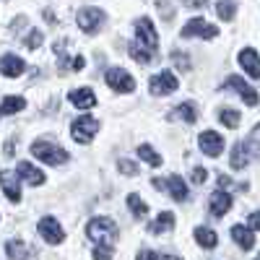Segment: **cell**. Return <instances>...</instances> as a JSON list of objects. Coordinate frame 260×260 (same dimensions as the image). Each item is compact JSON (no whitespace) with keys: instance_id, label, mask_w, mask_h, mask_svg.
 <instances>
[{"instance_id":"cell-1","label":"cell","mask_w":260,"mask_h":260,"mask_svg":"<svg viewBox=\"0 0 260 260\" xmlns=\"http://www.w3.org/2000/svg\"><path fill=\"white\" fill-rule=\"evenodd\" d=\"M156 47H159V39H156V29H154V24H151V18L148 16L138 18V24H136V42H130V57L146 65L151 57H154Z\"/></svg>"},{"instance_id":"cell-2","label":"cell","mask_w":260,"mask_h":260,"mask_svg":"<svg viewBox=\"0 0 260 260\" xmlns=\"http://www.w3.org/2000/svg\"><path fill=\"white\" fill-rule=\"evenodd\" d=\"M86 234H89L96 245L112 247L115 240H117V224L112 219H107V216H96V219H91L89 226H86Z\"/></svg>"},{"instance_id":"cell-3","label":"cell","mask_w":260,"mask_h":260,"mask_svg":"<svg viewBox=\"0 0 260 260\" xmlns=\"http://www.w3.org/2000/svg\"><path fill=\"white\" fill-rule=\"evenodd\" d=\"M31 154H34L39 161L50 164V167H52V164L60 167V164L68 161V151L60 148V146H55V143H50V141H37V143H31Z\"/></svg>"},{"instance_id":"cell-4","label":"cell","mask_w":260,"mask_h":260,"mask_svg":"<svg viewBox=\"0 0 260 260\" xmlns=\"http://www.w3.org/2000/svg\"><path fill=\"white\" fill-rule=\"evenodd\" d=\"M107 86H110L112 91H117V94H130L136 89V78L130 76L127 71H122V68H110L107 71Z\"/></svg>"},{"instance_id":"cell-5","label":"cell","mask_w":260,"mask_h":260,"mask_svg":"<svg viewBox=\"0 0 260 260\" xmlns=\"http://www.w3.org/2000/svg\"><path fill=\"white\" fill-rule=\"evenodd\" d=\"M76 21H78L81 31L96 34L102 29V24H104V11H99V8H81L78 16H76Z\"/></svg>"},{"instance_id":"cell-6","label":"cell","mask_w":260,"mask_h":260,"mask_svg":"<svg viewBox=\"0 0 260 260\" xmlns=\"http://www.w3.org/2000/svg\"><path fill=\"white\" fill-rule=\"evenodd\" d=\"M177 76L172 73V71H161L159 76H154L151 78V83H148V89H151V94H156V96H164V94H172L177 89Z\"/></svg>"},{"instance_id":"cell-7","label":"cell","mask_w":260,"mask_h":260,"mask_svg":"<svg viewBox=\"0 0 260 260\" xmlns=\"http://www.w3.org/2000/svg\"><path fill=\"white\" fill-rule=\"evenodd\" d=\"M182 37L190 39V37H203V39H213V37H219V29L206 24L203 18H190L187 24L182 26Z\"/></svg>"},{"instance_id":"cell-8","label":"cell","mask_w":260,"mask_h":260,"mask_svg":"<svg viewBox=\"0 0 260 260\" xmlns=\"http://www.w3.org/2000/svg\"><path fill=\"white\" fill-rule=\"evenodd\" d=\"M99 130V122L94 117H78L73 125H71V133L78 143H89L94 138V133Z\"/></svg>"},{"instance_id":"cell-9","label":"cell","mask_w":260,"mask_h":260,"mask_svg":"<svg viewBox=\"0 0 260 260\" xmlns=\"http://www.w3.org/2000/svg\"><path fill=\"white\" fill-rule=\"evenodd\" d=\"M39 234H42V240L50 242V245H60V242L65 240L62 226L52 219V216H45V219L39 221Z\"/></svg>"},{"instance_id":"cell-10","label":"cell","mask_w":260,"mask_h":260,"mask_svg":"<svg viewBox=\"0 0 260 260\" xmlns=\"http://www.w3.org/2000/svg\"><path fill=\"white\" fill-rule=\"evenodd\" d=\"M198 146L206 156H221V151H224V138L219 133H213V130H206V133H201L198 138Z\"/></svg>"},{"instance_id":"cell-11","label":"cell","mask_w":260,"mask_h":260,"mask_svg":"<svg viewBox=\"0 0 260 260\" xmlns=\"http://www.w3.org/2000/svg\"><path fill=\"white\" fill-rule=\"evenodd\" d=\"M154 187H159V190H169V195L175 201H187V185L182 182V177H177V175H172V177H167V180H154Z\"/></svg>"},{"instance_id":"cell-12","label":"cell","mask_w":260,"mask_h":260,"mask_svg":"<svg viewBox=\"0 0 260 260\" xmlns=\"http://www.w3.org/2000/svg\"><path fill=\"white\" fill-rule=\"evenodd\" d=\"M224 89H234V91L240 94V96H242L250 107H255V104H257V91L252 89V86H247L240 76H229V78L224 81Z\"/></svg>"},{"instance_id":"cell-13","label":"cell","mask_w":260,"mask_h":260,"mask_svg":"<svg viewBox=\"0 0 260 260\" xmlns=\"http://www.w3.org/2000/svg\"><path fill=\"white\" fill-rule=\"evenodd\" d=\"M0 185H3V192H6V198L11 203H18L21 201V187H18V175H13V172L3 169L0 172Z\"/></svg>"},{"instance_id":"cell-14","label":"cell","mask_w":260,"mask_h":260,"mask_svg":"<svg viewBox=\"0 0 260 260\" xmlns=\"http://www.w3.org/2000/svg\"><path fill=\"white\" fill-rule=\"evenodd\" d=\"M24 71H26V65H24V60H21L18 55L0 57V73H3L6 78H18Z\"/></svg>"},{"instance_id":"cell-15","label":"cell","mask_w":260,"mask_h":260,"mask_svg":"<svg viewBox=\"0 0 260 260\" xmlns=\"http://www.w3.org/2000/svg\"><path fill=\"white\" fill-rule=\"evenodd\" d=\"M240 65L247 71L250 78H260V55H257L255 50L245 47V50L240 52Z\"/></svg>"},{"instance_id":"cell-16","label":"cell","mask_w":260,"mask_h":260,"mask_svg":"<svg viewBox=\"0 0 260 260\" xmlns=\"http://www.w3.org/2000/svg\"><path fill=\"white\" fill-rule=\"evenodd\" d=\"M71 104L78 107V110H91V107L96 104L94 89H76V91H71Z\"/></svg>"},{"instance_id":"cell-17","label":"cell","mask_w":260,"mask_h":260,"mask_svg":"<svg viewBox=\"0 0 260 260\" xmlns=\"http://www.w3.org/2000/svg\"><path fill=\"white\" fill-rule=\"evenodd\" d=\"M229 208H232V195L224 192V190H216L211 195V213L213 216H224Z\"/></svg>"},{"instance_id":"cell-18","label":"cell","mask_w":260,"mask_h":260,"mask_svg":"<svg viewBox=\"0 0 260 260\" xmlns=\"http://www.w3.org/2000/svg\"><path fill=\"white\" fill-rule=\"evenodd\" d=\"M232 237H234V242L240 245L242 250H252V247H255V234H252V229H247V226H242V224L232 226Z\"/></svg>"},{"instance_id":"cell-19","label":"cell","mask_w":260,"mask_h":260,"mask_svg":"<svg viewBox=\"0 0 260 260\" xmlns=\"http://www.w3.org/2000/svg\"><path fill=\"white\" fill-rule=\"evenodd\" d=\"M18 177H24L29 185H34V187H39L42 182H45V175L37 169V167H31L29 161H21L18 164Z\"/></svg>"},{"instance_id":"cell-20","label":"cell","mask_w":260,"mask_h":260,"mask_svg":"<svg viewBox=\"0 0 260 260\" xmlns=\"http://www.w3.org/2000/svg\"><path fill=\"white\" fill-rule=\"evenodd\" d=\"M172 226H175V213H169V211H164V213H159L156 219L151 221L148 232H151V234H164V232H169Z\"/></svg>"},{"instance_id":"cell-21","label":"cell","mask_w":260,"mask_h":260,"mask_svg":"<svg viewBox=\"0 0 260 260\" xmlns=\"http://www.w3.org/2000/svg\"><path fill=\"white\" fill-rule=\"evenodd\" d=\"M195 240H198V245H203L206 250H213L216 245H219V237H216V232L208 229V226H198V229H195Z\"/></svg>"},{"instance_id":"cell-22","label":"cell","mask_w":260,"mask_h":260,"mask_svg":"<svg viewBox=\"0 0 260 260\" xmlns=\"http://www.w3.org/2000/svg\"><path fill=\"white\" fill-rule=\"evenodd\" d=\"M26 107V99L24 96H6L3 104H0V115H13V112H21Z\"/></svg>"},{"instance_id":"cell-23","label":"cell","mask_w":260,"mask_h":260,"mask_svg":"<svg viewBox=\"0 0 260 260\" xmlns=\"http://www.w3.org/2000/svg\"><path fill=\"white\" fill-rule=\"evenodd\" d=\"M6 252H8L11 260H26V257H29V247L21 242V240H8Z\"/></svg>"},{"instance_id":"cell-24","label":"cell","mask_w":260,"mask_h":260,"mask_svg":"<svg viewBox=\"0 0 260 260\" xmlns=\"http://www.w3.org/2000/svg\"><path fill=\"white\" fill-rule=\"evenodd\" d=\"M175 117H180L185 122H195V120H198V110H195L192 102H182L177 110H175Z\"/></svg>"},{"instance_id":"cell-25","label":"cell","mask_w":260,"mask_h":260,"mask_svg":"<svg viewBox=\"0 0 260 260\" xmlns=\"http://www.w3.org/2000/svg\"><path fill=\"white\" fill-rule=\"evenodd\" d=\"M138 156L146 161V164H151V167H159L161 164V156L156 154L154 148H151L148 143H143V146H138Z\"/></svg>"},{"instance_id":"cell-26","label":"cell","mask_w":260,"mask_h":260,"mask_svg":"<svg viewBox=\"0 0 260 260\" xmlns=\"http://www.w3.org/2000/svg\"><path fill=\"white\" fill-rule=\"evenodd\" d=\"M234 11H237L234 0H219V3H216V13H219L221 21H232L234 18Z\"/></svg>"},{"instance_id":"cell-27","label":"cell","mask_w":260,"mask_h":260,"mask_svg":"<svg viewBox=\"0 0 260 260\" xmlns=\"http://www.w3.org/2000/svg\"><path fill=\"white\" fill-rule=\"evenodd\" d=\"M127 206H130V211H133L138 219H143V216L148 213V206L138 198V195H127Z\"/></svg>"},{"instance_id":"cell-28","label":"cell","mask_w":260,"mask_h":260,"mask_svg":"<svg viewBox=\"0 0 260 260\" xmlns=\"http://www.w3.org/2000/svg\"><path fill=\"white\" fill-rule=\"evenodd\" d=\"M219 120L226 125V127H237V125H240V112H234V110H221L219 112Z\"/></svg>"},{"instance_id":"cell-29","label":"cell","mask_w":260,"mask_h":260,"mask_svg":"<svg viewBox=\"0 0 260 260\" xmlns=\"http://www.w3.org/2000/svg\"><path fill=\"white\" fill-rule=\"evenodd\" d=\"M245 164H247V154H245V143H242V146L234 148V154H232V167H234V169H242Z\"/></svg>"},{"instance_id":"cell-30","label":"cell","mask_w":260,"mask_h":260,"mask_svg":"<svg viewBox=\"0 0 260 260\" xmlns=\"http://www.w3.org/2000/svg\"><path fill=\"white\" fill-rule=\"evenodd\" d=\"M117 169L122 172V175H138V164L130 161V159H120L117 161Z\"/></svg>"},{"instance_id":"cell-31","label":"cell","mask_w":260,"mask_h":260,"mask_svg":"<svg viewBox=\"0 0 260 260\" xmlns=\"http://www.w3.org/2000/svg\"><path fill=\"white\" fill-rule=\"evenodd\" d=\"M39 45H42V31H39V29L29 31V34H26V47H29V50H37Z\"/></svg>"},{"instance_id":"cell-32","label":"cell","mask_w":260,"mask_h":260,"mask_svg":"<svg viewBox=\"0 0 260 260\" xmlns=\"http://www.w3.org/2000/svg\"><path fill=\"white\" fill-rule=\"evenodd\" d=\"M94 260H112V247L96 245V247H94Z\"/></svg>"},{"instance_id":"cell-33","label":"cell","mask_w":260,"mask_h":260,"mask_svg":"<svg viewBox=\"0 0 260 260\" xmlns=\"http://www.w3.org/2000/svg\"><path fill=\"white\" fill-rule=\"evenodd\" d=\"M138 260H180L175 255H159V252H141Z\"/></svg>"},{"instance_id":"cell-34","label":"cell","mask_w":260,"mask_h":260,"mask_svg":"<svg viewBox=\"0 0 260 260\" xmlns=\"http://www.w3.org/2000/svg\"><path fill=\"white\" fill-rule=\"evenodd\" d=\"M192 182H195V185H203V182H206V169H203V167H195V169H192Z\"/></svg>"},{"instance_id":"cell-35","label":"cell","mask_w":260,"mask_h":260,"mask_svg":"<svg viewBox=\"0 0 260 260\" xmlns=\"http://www.w3.org/2000/svg\"><path fill=\"white\" fill-rule=\"evenodd\" d=\"M250 226H252V229H255V232H260V211H257V213H252V216H250Z\"/></svg>"},{"instance_id":"cell-36","label":"cell","mask_w":260,"mask_h":260,"mask_svg":"<svg viewBox=\"0 0 260 260\" xmlns=\"http://www.w3.org/2000/svg\"><path fill=\"white\" fill-rule=\"evenodd\" d=\"M185 6H190V8H203L206 0H185Z\"/></svg>"},{"instance_id":"cell-37","label":"cell","mask_w":260,"mask_h":260,"mask_svg":"<svg viewBox=\"0 0 260 260\" xmlns=\"http://www.w3.org/2000/svg\"><path fill=\"white\" fill-rule=\"evenodd\" d=\"M13 151H16V146H13V143H11V141H8V143H6V154H8V156H11V154H13Z\"/></svg>"},{"instance_id":"cell-38","label":"cell","mask_w":260,"mask_h":260,"mask_svg":"<svg viewBox=\"0 0 260 260\" xmlns=\"http://www.w3.org/2000/svg\"><path fill=\"white\" fill-rule=\"evenodd\" d=\"M255 260H260V255H257V257H255Z\"/></svg>"}]
</instances>
